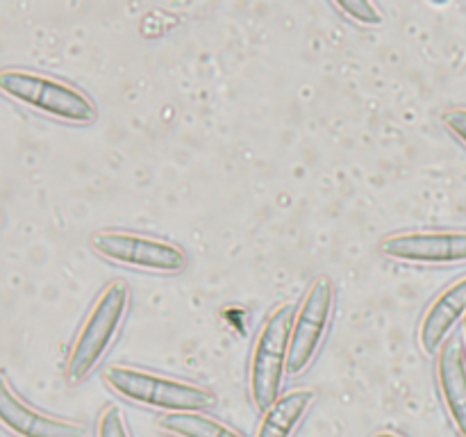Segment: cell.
Instances as JSON below:
<instances>
[{
	"instance_id": "cell-1",
	"label": "cell",
	"mask_w": 466,
	"mask_h": 437,
	"mask_svg": "<svg viewBox=\"0 0 466 437\" xmlns=\"http://www.w3.org/2000/svg\"><path fill=\"white\" fill-rule=\"evenodd\" d=\"M130 308V287L126 280H112L86 312L66 358V381L80 385L98 369L121 332Z\"/></svg>"
},
{
	"instance_id": "cell-2",
	"label": "cell",
	"mask_w": 466,
	"mask_h": 437,
	"mask_svg": "<svg viewBox=\"0 0 466 437\" xmlns=\"http://www.w3.org/2000/svg\"><path fill=\"white\" fill-rule=\"evenodd\" d=\"M105 381H107L109 390L116 391L126 401L164 410L167 414L205 412L217 403V394L208 387L177 381L171 376H159V373L144 371L137 367L114 364L105 371Z\"/></svg>"
},
{
	"instance_id": "cell-3",
	"label": "cell",
	"mask_w": 466,
	"mask_h": 437,
	"mask_svg": "<svg viewBox=\"0 0 466 437\" xmlns=\"http://www.w3.org/2000/svg\"><path fill=\"white\" fill-rule=\"evenodd\" d=\"M294 303H280L259 328L250 351L248 364V391L255 408L267 412L280 399L282 378L289 362L291 330L296 319Z\"/></svg>"
},
{
	"instance_id": "cell-4",
	"label": "cell",
	"mask_w": 466,
	"mask_h": 437,
	"mask_svg": "<svg viewBox=\"0 0 466 437\" xmlns=\"http://www.w3.org/2000/svg\"><path fill=\"white\" fill-rule=\"evenodd\" d=\"M0 89L16 103L57 121L85 126L96 118V105L85 91L46 73L7 68L0 73Z\"/></svg>"
},
{
	"instance_id": "cell-5",
	"label": "cell",
	"mask_w": 466,
	"mask_h": 437,
	"mask_svg": "<svg viewBox=\"0 0 466 437\" xmlns=\"http://www.w3.org/2000/svg\"><path fill=\"white\" fill-rule=\"evenodd\" d=\"M89 246L109 262L141 269V271L173 276L187 267L185 249L168 239H159V237L137 235V232L126 230H100L91 235Z\"/></svg>"
},
{
	"instance_id": "cell-6",
	"label": "cell",
	"mask_w": 466,
	"mask_h": 437,
	"mask_svg": "<svg viewBox=\"0 0 466 437\" xmlns=\"http://www.w3.org/2000/svg\"><path fill=\"white\" fill-rule=\"evenodd\" d=\"M332 312H335V285L328 276H319L305 291L303 303L296 310L289 362H287L289 376H300L314 362L330 328Z\"/></svg>"
},
{
	"instance_id": "cell-7",
	"label": "cell",
	"mask_w": 466,
	"mask_h": 437,
	"mask_svg": "<svg viewBox=\"0 0 466 437\" xmlns=\"http://www.w3.org/2000/svg\"><path fill=\"white\" fill-rule=\"evenodd\" d=\"M380 253L410 264L466 262V230H410L380 241Z\"/></svg>"
},
{
	"instance_id": "cell-8",
	"label": "cell",
	"mask_w": 466,
	"mask_h": 437,
	"mask_svg": "<svg viewBox=\"0 0 466 437\" xmlns=\"http://www.w3.org/2000/svg\"><path fill=\"white\" fill-rule=\"evenodd\" d=\"M0 422L16 437H86L89 431L80 422H66L30 408L14 394L7 381L0 390Z\"/></svg>"
},
{
	"instance_id": "cell-9",
	"label": "cell",
	"mask_w": 466,
	"mask_h": 437,
	"mask_svg": "<svg viewBox=\"0 0 466 437\" xmlns=\"http://www.w3.org/2000/svg\"><path fill=\"white\" fill-rule=\"evenodd\" d=\"M466 319V276L451 282L440 296H435L419 323V344L426 355H440L449 335Z\"/></svg>"
},
{
	"instance_id": "cell-10",
	"label": "cell",
	"mask_w": 466,
	"mask_h": 437,
	"mask_svg": "<svg viewBox=\"0 0 466 437\" xmlns=\"http://www.w3.org/2000/svg\"><path fill=\"white\" fill-rule=\"evenodd\" d=\"M437 387L451 422L466 437V351L460 340H449L437 355Z\"/></svg>"
},
{
	"instance_id": "cell-11",
	"label": "cell",
	"mask_w": 466,
	"mask_h": 437,
	"mask_svg": "<svg viewBox=\"0 0 466 437\" xmlns=\"http://www.w3.org/2000/svg\"><path fill=\"white\" fill-rule=\"evenodd\" d=\"M314 403V391L312 390H291L282 394L271 408L264 412L262 423L258 428V437H291L308 410Z\"/></svg>"
},
{
	"instance_id": "cell-12",
	"label": "cell",
	"mask_w": 466,
	"mask_h": 437,
	"mask_svg": "<svg viewBox=\"0 0 466 437\" xmlns=\"http://www.w3.org/2000/svg\"><path fill=\"white\" fill-rule=\"evenodd\" d=\"M159 428L176 437H244L235 428L205 412L164 414L159 419Z\"/></svg>"
},
{
	"instance_id": "cell-13",
	"label": "cell",
	"mask_w": 466,
	"mask_h": 437,
	"mask_svg": "<svg viewBox=\"0 0 466 437\" xmlns=\"http://www.w3.org/2000/svg\"><path fill=\"white\" fill-rule=\"evenodd\" d=\"M335 7L360 25H380L382 23V14L369 0H337Z\"/></svg>"
},
{
	"instance_id": "cell-14",
	"label": "cell",
	"mask_w": 466,
	"mask_h": 437,
	"mask_svg": "<svg viewBox=\"0 0 466 437\" xmlns=\"http://www.w3.org/2000/svg\"><path fill=\"white\" fill-rule=\"evenodd\" d=\"M96 437H130V431L126 426V417H123L118 405H107L103 410L96 426Z\"/></svg>"
},
{
	"instance_id": "cell-15",
	"label": "cell",
	"mask_w": 466,
	"mask_h": 437,
	"mask_svg": "<svg viewBox=\"0 0 466 437\" xmlns=\"http://www.w3.org/2000/svg\"><path fill=\"white\" fill-rule=\"evenodd\" d=\"M444 126L449 127V132L455 139H460L466 146V107L449 109L444 114Z\"/></svg>"
},
{
	"instance_id": "cell-16",
	"label": "cell",
	"mask_w": 466,
	"mask_h": 437,
	"mask_svg": "<svg viewBox=\"0 0 466 437\" xmlns=\"http://www.w3.org/2000/svg\"><path fill=\"white\" fill-rule=\"evenodd\" d=\"M376 437H403V435H396V432H378Z\"/></svg>"
},
{
	"instance_id": "cell-17",
	"label": "cell",
	"mask_w": 466,
	"mask_h": 437,
	"mask_svg": "<svg viewBox=\"0 0 466 437\" xmlns=\"http://www.w3.org/2000/svg\"><path fill=\"white\" fill-rule=\"evenodd\" d=\"M464 337H466V319H464Z\"/></svg>"
}]
</instances>
